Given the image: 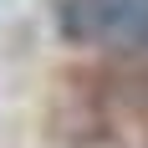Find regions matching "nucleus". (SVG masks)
<instances>
[{
  "mask_svg": "<svg viewBox=\"0 0 148 148\" xmlns=\"http://www.w3.org/2000/svg\"><path fill=\"white\" fill-rule=\"evenodd\" d=\"M143 15L148 0H61L56 36L66 46H107V41H128Z\"/></svg>",
  "mask_w": 148,
  "mask_h": 148,
  "instance_id": "nucleus-1",
  "label": "nucleus"
}]
</instances>
